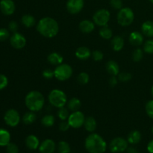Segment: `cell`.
Listing matches in <instances>:
<instances>
[{"label":"cell","mask_w":153,"mask_h":153,"mask_svg":"<svg viewBox=\"0 0 153 153\" xmlns=\"http://www.w3.org/2000/svg\"><path fill=\"white\" fill-rule=\"evenodd\" d=\"M21 22L22 25H25L26 28H31L34 26L36 23V19L32 15L25 14L21 18Z\"/></svg>","instance_id":"4316f807"},{"label":"cell","mask_w":153,"mask_h":153,"mask_svg":"<svg viewBox=\"0 0 153 153\" xmlns=\"http://www.w3.org/2000/svg\"><path fill=\"white\" fill-rule=\"evenodd\" d=\"M55 78L58 81L64 82L67 81L72 76L73 73V68L71 66L67 64H61L57 66L56 68L54 70Z\"/></svg>","instance_id":"8992f818"},{"label":"cell","mask_w":153,"mask_h":153,"mask_svg":"<svg viewBox=\"0 0 153 153\" xmlns=\"http://www.w3.org/2000/svg\"><path fill=\"white\" fill-rule=\"evenodd\" d=\"M87 151L90 153H104L107 149V143L98 134L93 133L88 136L85 142Z\"/></svg>","instance_id":"7a4b0ae2"},{"label":"cell","mask_w":153,"mask_h":153,"mask_svg":"<svg viewBox=\"0 0 153 153\" xmlns=\"http://www.w3.org/2000/svg\"><path fill=\"white\" fill-rule=\"evenodd\" d=\"M128 143L126 140L123 137H116L110 143V150L114 153L123 152L128 148Z\"/></svg>","instance_id":"30bf717a"},{"label":"cell","mask_w":153,"mask_h":153,"mask_svg":"<svg viewBox=\"0 0 153 153\" xmlns=\"http://www.w3.org/2000/svg\"><path fill=\"white\" fill-rule=\"evenodd\" d=\"M91 56L94 61H100L103 59L104 58V55H103L102 52L100 50H95L91 53Z\"/></svg>","instance_id":"f35d334b"},{"label":"cell","mask_w":153,"mask_h":153,"mask_svg":"<svg viewBox=\"0 0 153 153\" xmlns=\"http://www.w3.org/2000/svg\"><path fill=\"white\" fill-rule=\"evenodd\" d=\"M151 94H152V98H153V85H152V89H151Z\"/></svg>","instance_id":"681fc988"},{"label":"cell","mask_w":153,"mask_h":153,"mask_svg":"<svg viewBox=\"0 0 153 153\" xmlns=\"http://www.w3.org/2000/svg\"><path fill=\"white\" fill-rule=\"evenodd\" d=\"M36 117H37V116H36L35 113H34V111H30L26 112L23 115V117H22V122L25 125H31L36 120Z\"/></svg>","instance_id":"f1b7e54d"},{"label":"cell","mask_w":153,"mask_h":153,"mask_svg":"<svg viewBox=\"0 0 153 153\" xmlns=\"http://www.w3.org/2000/svg\"><path fill=\"white\" fill-rule=\"evenodd\" d=\"M43 78L46 79H51L53 77H55V73H54V70H51V69H46L43 71L42 73Z\"/></svg>","instance_id":"b9f144b4"},{"label":"cell","mask_w":153,"mask_h":153,"mask_svg":"<svg viewBox=\"0 0 153 153\" xmlns=\"http://www.w3.org/2000/svg\"><path fill=\"white\" fill-rule=\"evenodd\" d=\"M118 78H117L115 76H111V77L109 79V85L111 87H114L117 85Z\"/></svg>","instance_id":"bcb514c9"},{"label":"cell","mask_w":153,"mask_h":153,"mask_svg":"<svg viewBox=\"0 0 153 153\" xmlns=\"http://www.w3.org/2000/svg\"><path fill=\"white\" fill-rule=\"evenodd\" d=\"M41 123L45 127H51L55 123V117L52 114L45 115L41 120Z\"/></svg>","instance_id":"f546056e"},{"label":"cell","mask_w":153,"mask_h":153,"mask_svg":"<svg viewBox=\"0 0 153 153\" xmlns=\"http://www.w3.org/2000/svg\"><path fill=\"white\" fill-rule=\"evenodd\" d=\"M124 39L121 36H114L111 40L112 49L115 52H119L122 50L124 46Z\"/></svg>","instance_id":"7402d4cb"},{"label":"cell","mask_w":153,"mask_h":153,"mask_svg":"<svg viewBox=\"0 0 153 153\" xmlns=\"http://www.w3.org/2000/svg\"><path fill=\"white\" fill-rule=\"evenodd\" d=\"M110 4L114 9L116 10H120L123 8L122 0H110Z\"/></svg>","instance_id":"60d3db41"},{"label":"cell","mask_w":153,"mask_h":153,"mask_svg":"<svg viewBox=\"0 0 153 153\" xmlns=\"http://www.w3.org/2000/svg\"><path fill=\"white\" fill-rule=\"evenodd\" d=\"M18 29V24L16 21H10L8 24V30L11 32L15 33L17 31Z\"/></svg>","instance_id":"ee69618b"},{"label":"cell","mask_w":153,"mask_h":153,"mask_svg":"<svg viewBox=\"0 0 153 153\" xmlns=\"http://www.w3.org/2000/svg\"><path fill=\"white\" fill-rule=\"evenodd\" d=\"M70 126L69 124L68 121L67 120H62V122L60 123L59 125V129L61 130V131H67V130L70 128Z\"/></svg>","instance_id":"f6af8a7d"},{"label":"cell","mask_w":153,"mask_h":153,"mask_svg":"<svg viewBox=\"0 0 153 153\" xmlns=\"http://www.w3.org/2000/svg\"><path fill=\"white\" fill-rule=\"evenodd\" d=\"M8 85V79L7 76L3 74H0V91L4 89Z\"/></svg>","instance_id":"7bdbcfd3"},{"label":"cell","mask_w":153,"mask_h":153,"mask_svg":"<svg viewBox=\"0 0 153 153\" xmlns=\"http://www.w3.org/2000/svg\"><path fill=\"white\" fill-rule=\"evenodd\" d=\"M105 67L107 72L111 76H117L118 74L120 73V67L115 61L111 60V61H108Z\"/></svg>","instance_id":"ffe728a7"},{"label":"cell","mask_w":153,"mask_h":153,"mask_svg":"<svg viewBox=\"0 0 153 153\" xmlns=\"http://www.w3.org/2000/svg\"><path fill=\"white\" fill-rule=\"evenodd\" d=\"M81 106H82V102H81L80 100L76 97H73V98L70 99L69 100L68 103H67V107L68 109L71 111H79Z\"/></svg>","instance_id":"484cf974"},{"label":"cell","mask_w":153,"mask_h":153,"mask_svg":"<svg viewBox=\"0 0 153 153\" xmlns=\"http://www.w3.org/2000/svg\"><path fill=\"white\" fill-rule=\"evenodd\" d=\"M58 151L59 153H70L71 151L70 144L64 140L60 141L58 144Z\"/></svg>","instance_id":"4dcf8cb0"},{"label":"cell","mask_w":153,"mask_h":153,"mask_svg":"<svg viewBox=\"0 0 153 153\" xmlns=\"http://www.w3.org/2000/svg\"><path fill=\"white\" fill-rule=\"evenodd\" d=\"M143 57V52L140 48H137L134 50L132 53V59L134 62H139L142 60Z\"/></svg>","instance_id":"836d02e7"},{"label":"cell","mask_w":153,"mask_h":153,"mask_svg":"<svg viewBox=\"0 0 153 153\" xmlns=\"http://www.w3.org/2000/svg\"><path fill=\"white\" fill-rule=\"evenodd\" d=\"M141 140V133L137 130L131 131L128 135L127 141L131 144H137Z\"/></svg>","instance_id":"cb8c5ba5"},{"label":"cell","mask_w":153,"mask_h":153,"mask_svg":"<svg viewBox=\"0 0 153 153\" xmlns=\"http://www.w3.org/2000/svg\"><path fill=\"white\" fill-rule=\"evenodd\" d=\"M149 1H150L151 3H152V4H153V0H149Z\"/></svg>","instance_id":"f907efd6"},{"label":"cell","mask_w":153,"mask_h":153,"mask_svg":"<svg viewBox=\"0 0 153 153\" xmlns=\"http://www.w3.org/2000/svg\"><path fill=\"white\" fill-rule=\"evenodd\" d=\"M118 23L122 26H128L134 19V13L130 7H123L117 13V16Z\"/></svg>","instance_id":"5b68a950"},{"label":"cell","mask_w":153,"mask_h":153,"mask_svg":"<svg viewBox=\"0 0 153 153\" xmlns=\"http://www.w3.org/2000/svg\"><path fill=\"white\" fill-rule=\"evenodd\" d=\"M99 34H100V37H102L105 40H110L113 37V31L108 25L101 27L100 31H99Z\"/></svg>","instance_id":"83f0119b"},{"label":"cell","mask_w":153,"mask_h":153,"mask_svg":"<svg viewBox=\"0 0 153 153\" xmlns=\"http://www.w3.org/2000/svg\"><path fill=\"white\" fill-rule=\"evenodd\" d=\"M79 28L82 32L89 34V33L92 32L95 28V23L94 22V21L85 19V20L81 21L79 25Z\"/></svg>","instance_id":"2e32d148"},{"label":"cell","mask_w":153,"mask_h":153,"mask_svg":"<svg viewBox=\"0 0 153 153\" xmlns=\"http://www.w3.org/2000/svg\"><path fill=\"white\" fill-rule=\"evenodd\" d=\"M25 145L27 147L31 150H34L39 148L40 146V141L39 139L34 134L28 135L25 139Z\"/></svg>","instance_id":"ac0fdd59"},{"label":"cell","mask_w":153,"mask_h":153,"mask_svg":"<svg viewBox=\"0 0 153 153\" xmlns=\"http://www.w3.org/2000/svg\"><path fill=\"white\" fill-rule=\"evenodd\" d=\"M10 37V32L7 28H0V41H5Z\"/></svg>","instance_id":"8d00e7d4"},{"label":"cell","mask_w":153,"mask_h":153,"mask_svg":"<svg viewBox=\"0 0 153 153\" xmlns=\"http://www.w3.org/2000/svg\"><path fill=\"white\" fill-rule=\"evenodd\" d=\"M84 0H67V10L71 14L80 13L84 7Z\"/></svg>","instance_id":"7c38bea8"},{"label":"cell","mask_w":153,"mask_h":153,"mask_svg":"<svg viewBox=\"0 0 153 153\" xmlns=\"http://www.w3.org/2000/svg\"><path fill=\"white\" fill-rule=\"evenodd\" d=\"M111 19V13L106 9H100L97 10L93 16V21L96 25L100 27L108 25Z\"/></svg>","instance_id":"52a82bcc"},{"label":"cell","mask_w":153,"mask_h":153,"mask_svg":"<svg viewBox=\"0 0 153 153\" xmlns=\"http://www.w3.org/2000/svg\"><path fill=\"white\" fill-rule=\"evenodd\" d=\"M75 55L78 59L85 61L91 56V52L89 48L86 47V46H80L76 49Z\"/></svg>","instance_id":"e0dca14e"},{"label":"cell","mask_w":153,"mask_h":153,"mask_svg":"<svg viewBox=\"0 0 153 153\" xmlns=\"http://www.w3.org/2000/svg\"><path fill=\"white\" fill-rule=\"evenodd\" d=\"M77 80H78V82H79L80 85H87V84L89 82L90 76L87 73L82 72V73H79V76H78V78H77Z\"/></svg>","instance_id":"1f68e13d"},{"label":"cell","mask_w":153,"mask_h":153,"mask_svg":"<svg viewBox=\"0 0 153 153\" xmlns=\"http://www.w3.org/2000/svg\"><path fill=\"white\" fill-rule=\"evenodd\" d=\"M56 145L51 139H46L39 146V150L41 153H53L55 152Z\"/></svg>","instance_id":"5bb4252c"},{"label":"cell","mask_w":153,"mask_h":153,"mask_svg":"<svg viewBox=\"0 0 153 153\" xmlns=\"http://www.w3.org/2000/svg\"><path fill=\"white\" fill-rule=\"evenodd\" d=\"M118 80L120 81V82H128L132 78V76H131V73H126V72H123V73H120L118 74Z\"/></svg>","instance_id":"d590c367"},{"label":"cell","mask_w":153,"mask_h":153,"mask_svg":"<svg viewBox=\"0 0 153 153\" xmlns=\"http://www.w3.org/2000/svg\"><path fill=\"white\" fill-rule=\"evenodd\" d=\"M25 104L31 111H39L43 108L45 104V99L43 94L37 91L28 93L25 98Z\"/></svg>","instance_id":"3957f363"},{"label":"cell","mask_w":153,"mask_h":153,"mask_svg":"<svg viewBox=\"0 0 153 153\" xmlns=\"http://www.w3.org/2000/svg\"><path fill=\"white\" fill-rule=\"evenodd\" d=\"M16 6L13 0H1L0 1V10L4 15L10 16L15 11Z\"/></svg>","instance_id":"4fadbf2b"},{"label":"cell","mask_w":153,"mask_h":153,"mask_svg":"<svg viewBox=\"0 0 153 153\" xmlns=\"http://www.w3.org/2000/svg\"><path fill=\"white\" fill-rule=\"evenodd\" d=\"M145 109H146V114H147L149 117L153 119V100H149V102H147V103L146 104Z\"/></svg>","instance_id":"74e56055"},{"label":"cell","mask_w":153,"mask_h":153,"mask_svg":"<svg viewBox=\"0 0 153 153\" xmlns=\"http://www.w3.org/2000/svg\"><path fill=\"white\" fill-rule=\"evenodd\" d=\"M69 116H70V113H69V110L66 108L65 107L60 108L58 111V117L61 120H67Z\"/></svg>","instance_id":"d6a6232c"},{"label":"cell","mask_w":153,"mask_h":153,"mask_svg":"<svg viewBox=\"0 0 153 153\" xmlns=\"http://www.w3.org/2000/svg\"><path fill=\"white\" fill-rule=\"evenodd\" d=\"M10 141V134L8 131L0 128V146H6Z\"/></svg>","instance_id":"d4e9b609"},{"label":"cell","mask_w":153,"mask_h":153,"mask_svg":"<svg viewBox=\"0 0 153 153\" xmlns=\"http://www.w3.org/2000/svg\"><path fill=\"white\" fill-rule=\"evenodd\" d=\"M47 61L49 64L55 66H58L60 64H63L64 61V58L61 54L58 53L56 52H52L49 54L47 57Z\"/></svg>","instance_id":"d6986e66"},{"label":"cell","mask_w":153,"mask_h":153,"mask_svg":"<svg viewBox=\"0 0 153 153\" xmlns=\"http://www.w3.org/2000/svg\"><path fill=\"white\" fill-rule=\"evenodd\" d=\"M128 40L132 46H139L143 44V35L142 33L139 32V31H132L129 34Z\"/></svg>","instance_id":"9a60e30c"},{"label":"cell","mask_w":153,"mask_h":153,"mask_svg":"<svg viewBox=\"0 0 153 153\" xmlns=\"http://www.w3.org/2000/svg\"><path fill=\"white\" fill-rule=\"evenodd\" d=\"M142 34L149 37H153V21L147 20L141 25Z\"/></svg>","instance_id":"44dd1931"},{"label":"cell","mask_w":153,"mask_h":153,"mask_svg":"<svg viewBox=\"0 0 153 153\" xmlns=\"http://www.w3.org/2000/svg\"><path fill=\"white\" fill-rule=\"evenodd\" d=\"M6 151L7 153H18L19 152V148L16 146V144L10 142L6 146Z\"/></svg>","instance_id":"ab89813d"},{"label":"cell","mask_w":153,"mask_h":153,"mask_svg":"<svg viewBox=\"0 0 153 153\" xmlns=\"http://www.w3.org/2000/svg\"><path fill=\"white\" fill-rule=\"evenodd\" d=\"M10 43L14 49H21L25 47L26 44V39L20 33L15 32L10 37Z\"/></svg>","instance_id":"8fae6325"},{"label":"cell","mask_w":153,"mask_h":153,"mask_svg":"<svg viewBox=\"0 0 153 153\" xmlns=\"http://www.w3.org/2000/svg\"><path fill=\"white\" fill-rule=\"evenodd\" d=\"M37 31L43 37L52 38L58 34L59 31V25L53 18L46 16L42 18L37 22Z\"/></svg>","instance_id":"6da1fadb"},{"label":"cell","mask_w":153,"mask_h":153,"mask_svg":"<svg viewBox=\"0 0 153 153\" xmlns=\"http://www.w3.org/2000/svg\"><path fill=\"white\" fill-rule=\"evenodd\" d=\"M147 150L149 153H153V140L149 141L147 145Z\"/></svg>","instance_id":"7dc6e473"},{"label":"cell","mask_w":153,"mask_h":153,"mask_svg":"<svg viewBox=\"0 0 153 153\" xmlns=\"http://www.w3.org/2000/svg\"><path fill=\"white\" fill-rule=\"evenodd\" d=\"M4 120L9 126H16L20 122V116L19 112L15 109H9L4 114Z\"/></svg>","instance_id":"9c48e42d"},{"label":"cell","mask_w":153,"mask_h":153,"mask_svg":"<svg viewBox=\"0 0 153 153\" xmlns=\"http://www.w3.org/2000/svg\"><path fill=\"white\" fill-rule=\"evenodd\" d=\"M127 152L128 153H138L137 149H136L134 147L127 148Z\"/></svg>","instance_id":"c3c4849f"},{"label":"cell","mask_w":153,"mask_h":153,"mask_svg":"<svg viewBox=\"0 0 153 153\" xmlns=\"http://www.w3.org/2000/svg\"><path fill=\"white\" fill-rule=\"evenodd\" d=\"M85 120V117L84 114L80 111H76L71 113L69 116L67 121L70 127L73 128H79L84 126Z\"/></svg>","instance_id":"ba28073f"},{"label":"cell","mask_w":153,"mask_h":153,"mask_svg":"<svg viewBox=\"0 0 153 153\" xmlns=\"http://www.w3.org/2000/svg\"><path fill=\"white\" fill-rule=\"evenodd\" d=\"M48 100L52 106L58 108L64 107L67 102L65 93L58 89H54L51 91L48 96Z\"/></svg>","instance_id":"277c9868"},{"label":"cell","mask_w":153,"mask_h":153,"mask_svg":"<svg viewBox=\"0 0 153 153\" xmlns=\"http://www.w3.org/2000/svg\"><path fill=\"white\" fill-rule=\"evenodd\" d=\"M152 134H153V126H152Z\"/></svg>","instance_id":"816d5d0a"},{"label":"cell","mask_w":153,"mask_h":153,"mask_svg":"<svg viewBox=\"0 0 153 153\" xmlns=\"http://www.w3.org/2000/svg\"><path fill=\"white\" fill-rule=\"evenodd\" d=\"M143 51L149 55H153V39L146 40L143 44Z\"/></svg>","instance_id":"e575fe53"},{"label":"cell","mask_w":153,"mask_h":153,"mask_svg":"<svg viewBox=\"0 0 153 153\" xmlns=\"http://www.w3.org/2000/svg\"><path fill=\"white\" fill-rule=\"evenodd\" d=\"M84 126L88 131L94 132L97 128V121H96L95 118H94L93 117H88L85 118Z\"/></svg>","instance_id":"603a6c76"}]
</instances>
